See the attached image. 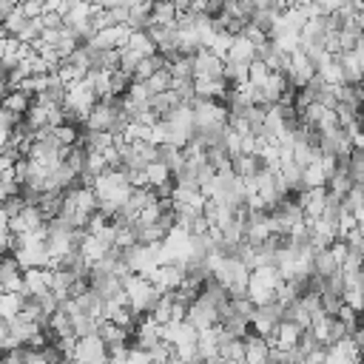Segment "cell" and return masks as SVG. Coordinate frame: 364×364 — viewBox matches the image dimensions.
<instances>
[{
	"mask_svg": "<svg viewBox=\"0 0 364 364\" xmlns=\"http://www.w3.org/2000/svg\"><path fill=\"white\" fill-rule=\"evenodd\" d=\"M97 213V196L88 185H74L63 193V202H60V219L77 230H85L88 219Z\"/></svg>",
	"mask_w": 364,
	"mask_h": 364,
	"instance_id": "1",
	"label": "cell"
},
{
	"mask_svg": "<svg viewBox=\"0 0 364 364\" xmlns=\"http://www.w3.org/2000/svg\"><path fill=\"white\" fill-rule=\"evenodd\" d=\"M122 293H125L128 310H131L136 318H139V316H148L151 307H154L156 299H159V290H156L145 276H139V273H128V276L122 279Z\"/></svg>",
	"mask_w": 364,
	"mask_h": 364,
	"instance_id": "2",
	"label": "cell"
},
{
	"mask_svg": "<svg viewBox=\"0 0 364 364\" xmlns=\"http://www.w3.org/2000/svg\"><path fill=\"white\" fill-rule=\"evenodd\" d=\"M284 279L279 276V270L273 264H262V267H253L250 270V279H247V299L253 304H267L276 299V290Z\"/></svg>",
	"mask_w": 364,
	"mask_h": 364,
	"instance_id": "3",
	"label": "cell"
},
{
	"mask_svg": "<svg viewBox=\"0 0 364 364\" xmlns=\"http://www.w3.org/2000/svg\"><path fill=\"white\" fill-rule=\"evenodd\" d=\"M191 111H193V128H196V131H222V128L228 125V105H225V102L193 97ZM196 131H193V134H196Z\"/></svg>",
	"mask_w": 364,
	"mask_h": 364,
	"instance_id": "4",
	"label": "cell"
},
{
	"mask_svg": "<svg viewBox=\"0 0 364 364\" xmlns=\"http://www.w3.org/2000/svg\"><path fill=\"white\" fill-rule=\"evenodd\" d=\"M117 117H119L117 100H97L82 125H85V131H108L111 134L114 125H117Z\"/></svg>",
	"mask_w": 364,
	"mask_h": 364,
	"instance_id": "5",
	"label": "cell"
},
{
	"mask_svg": "<svg viewBox=\"0 0 364 364\" xmlns=\"http://www.w3.org/2000/svg\"><path fill=\"white\" fill-rule=\"evenodd\" d=\"M282 318H284V307L273 299V301H267V304H256L253 318H250V327H253V333H256V336L270 338V336H273V330H276V324H279Z\"/></svg>",
	"mask_w": 364,
	"mask_h": 364,
	"instance_id": "6",
	"label": "cell"
},
{
	"mask_svg": "<svg viewBox=\"0 0 364 364\" xmlns=\"http://www.w3.org/2000/svg\"><path fill=\"white\" fill-rule=\"evenodd\" d=\"M284 77H287V82H290V88H293V91H296V88H304V85L316 77V65H313V60H310L301 48H296V51L287 57Z\"/></svg>",
	"mask_w": 364,
	"mask_h": 364,
	"instance_id": "7",
	"label": "cell"
},
{
	"mask_svg": "<svg viewBox=\"0 0 364 364\" xmlns=\"http://www.w3.org/2000/svg\"><path fill=\"white\" fill-rule=\"evenodd\" d=\"M185 321H188L196 333L213 330V327L219 324V307H213L210 301H205L202 296H196V299L188 304V310H185Z\"/></svg>",
	"mask_w": 364,
	"mask_h": 364,
	"instance_id": "8",
	"label": "cell"
},
{
	"mask_svg": "<svg viewBox=\"0 0 364 364\" xmlns=\"http://www.w3.org/2000/svg\"><path fill=\"white\" fill-rule=\"evenodd\" d=\"M68 361L74 364H91V361H108V347L105 341L94 333V336H85V338H77L74 341V350L68 355Z\"/></svg>",
	"mask_w": 364,
	"mask_h": 364,
	"instance_id": "9",
	"label": "cell"
},
{
	"mask_svg": "<svg viewBox=\"0 0 364 364\" xmlns=\"http://www.w3.org/2000/svg\"><path fill=\"white\" fill-rule=\"evenodd\" d=\"M128 37H131V28L128 26H108V28L94 31V37L85 46H91L97 51H119V48H125Z\"/></svg>",
	"mask_w": 364,
	"mask_h": 364,
	"instance_id": "10",
	"label": "cell"
},
{
	"mask_svg": "<svg viewBox=\"0 0 364 364\" xmlns=\"http://www.w3.org/2000/svg\"><path fill=\"white\" fill-rule=\"evenodd\" d=\"M310 333H313V338L321 344V347H330V344H336V341H341L344 336H347V330L341 327V321L336 318V316H318L313 324H310Z\"/></svg>",
	"mask_w": 364,
	"mask_h": 364,
	"instance_id": "11",
	"label": "cell"
},
{
	"mask_svg": "<svg viewBox=\"0 0 364 364\" xmlns=\"http://www.w3.org/2000/svg\"><path fill=\"white\" fill-rule=\"evenodd\" d=\"M222 68L225 60H219L208 48H199L193 54V80H222Z\"/></svg>",
	"mask_w": 364,
	"mask_h": 364,
	"instance_id": "12",
	"label": "cell"
},
{
	"mask_svg": "<svg viewBox=\"0 0 364 364\" xmlns=\"http://www.w3.org/2000/svg\"><path fill=\"white\" fill-rule=\"evenodd\" d=\"M131 336H134V347H139V350H151L154 344L162 341V324H156L151 316H145V318L134 321Z\"/></svg>",
	"mask_w": 364,
	"mask_h": 364,
	"instance_id": "13",
	"label": "cell"
},
{
	"mask_svg": "<svg viewBox=\"0 0 364 364\" xmlns=\"http://www.w3.org/2000/svg\"><path fill=\"white\" fill-rule=\"evenodd\" d=\"M46 225V219H43V213L37 210V205H26L17 216H11L9 219V230H11V236H23V233H31V230H40Z\"/></svg>",
	"mask_w": 364,
	"mask_h": 364,
	"instance_id": "14",
	"label": "cell"
},
{
	"mask_svg": "<svg viewBox=\"0 0 364 364\" xmlns=\"http://www.w3.org/2000/svg\"><path fill=\"white\" fill-rule=\"evenodd\" d=\"M296 202H299L304 219H318L327 205V188H304V191H299Z\"/></svg>",
	"mask_w": 364,
	"mask_h": 364,
	"instance_id": "15",
	"label": "cell"
},
{
	"mask_svg": "<svg viewBox=\"0 0 364 364\" xmlns=\"http://www.w3.org/2000/svg\"><path fill=\"white\" fill-rule=\"evenodd\" d=\"M51 290V267H31L23 270V296L34 299Z\"/></svg>",
	"mask_w": 364,
	"mask_h": 364,
	"instance_id": "16",
	"label": "cell"
},
{
	"mask_svg": "<svg viewBox=\"0 0 364 364\" xmlns=\"http://www.w3.org/2000/svg\"><path fill=\"white\" fill-rule=\"evenodd\" d=\"M0 290L23 293V267L14 262V256H0Z\"/></svg>",
	"mask_w": 364,
	"mask_h": 364,
	"instance_id": "17",
	"label": "cell"
},
{
	"mask_svg": "<svg viewBox=\"0 0 364 364\" xmlns=\"http://www.w3.org/2000/svg\"><path fill=\"white\" fill-rule=\"evenodd\" d=\"M301 327L296 324V321H287V318H282L279 324H276V330H273V336L267 338L273 347H279V350H293L296 344H299V338H301Z\"/></svg>",
	"mask_w": 364,
	"mask_h": 364,
	"instance_id": "18",
	"label": "cell"
},
{
	"mask_svg": "<svg viewBox=\"0 0 364 364\" xmlns=\"http://www.w3.org/2000/svg\"><path fill=\"white\" fill-rule=\"evenodd\" d=\"M242 341H245V361L247 364H270V341L267 338L247 333Z\"/></svg>",
	"mask_w": 364,
	"mask_h": 364,
	"instance_id": "19",
	"label": "cell"
},
{
	"mask_svg": "<svg viewBox=\"0 0 364 364\" xmlns=\"http://www.w3.org/2000/svg\"><path fill=\"white\" fill-rule=\"evenodd\" d=\"M230 171L239 176V179H253L256 173H262L264 171V162H262V156L259 154H239V156H233L230 159Z\"/></svg>",
	"mask_w": 364,
	"mask_h": 364,
	"instance_id": "20",
	"label": "cell"
},
{
	"mask_svg": "<svg viewBox=\"0 0 364 364\" xmlns=\"http://www.w3.org/2000/svg\"><path fill=\"white\" fill-rule=\"evenodd\" d=\"M151 26L176 28V6H173V0H151Z\"/></svg>",
	"mask_w": 364,
	"mask_h": 364,
	"instance_id": "21",
	"label": "cell"
},
{
	"mask_svg": "<svg viewBox=\"0 0 364 364\" xmlns=\"http://www.w3.org/2000/svg\"><path fill=\"white\" fill-rule=\"evenodd\" d=\"M97 336L105 341L108 350H114V347H125V344L131 341V330H128V327H119V324H114V321H100Z\"/></svg>",
	"mask_w": 364,
	"mask_h": 364,
	"instance_id": "22",
	"label": "cell"
},
{
	"mask_svg": "<svg viewBox=\"0 0 364 364\" xmlns=\"http://www.w3.org/2000/svg\"><path fill=\"white\" fill-rule=\"evenodd\" d=\"M0 105H3L14 119H20V117H26V111H28V105H31V97H28L26 91H20V88H11V91H6V94L0 97Z\"/></svg>",
	"mask_w": 364,
	"mask_h": 364,
	"instance_id": "23",
	"label": "cell"
},
{
	"mask_svg": "<svg viewBox=\"0 0 364 364\" xmlns=\"http://www.w3.org/2000/svg\"><path fill=\"white\" fill-rule=\"evenodd\" d=\"M225 60H233V63H245V65H250V63L256 60V46H253L247 37L236 34V37L230 40V48H228V57H225Z\"/></svg>",
	"mask_w": 364,
	"mask_h": 364,
	"instance_id": "24",
	"label": "cell"
},
{
	"mask_svg": "<svg viewBox=\"0 0 364 364\" xmlns=\"http://www.w3.org/2000/svg\"><path fill=\"white\" fill-rule=\"evenodd\" d=\"M108 250H111V247H108L105 242H100L97 236H91V233H85V236H82V242H80V256H82V262H85L88 267H91V264H97Z\"/></svg>",
	"mask_w": 364,
	"mask_h": 364,
	"instance_id": "25",
	"label": "cell"
},
{
	"mask_svg": "<svg viewBox=\"0 0 364 364\" xmlns=\"http://www.w3.org/2000/svg\"><path fill=\"white\" fill-rule=\"evenodd\" d=\"M142 171H145V182H148V188H151V191L162 188L165 182H173V173H171V168H168V165H162L159 159L148 162Z\"/></svg>",
	"mask_w": 364,
	"mask_h": 364,
	"instance_id": "26",
	"label": "cell"
},
{
	"mask_svg": "<svg viewBox=\"0 0 364 364\" xmlns=\"http://www.w3.org/2000/svg\"><path fill=\"white\" fill-rule=\"evenodd\" d=\"M336 270H338V264H336L330 247L313 250V276H316V279H327V276H333Z\"/></svg>",
	"mask_w": 364,
	"mask_h": 364,
	"instance_id": "27",
	"label": "cell"
},
{
	"mask_svg": "<svg viewBox=\"0 0 364 364\" xmlns=\"http://www.w3.org/2000/svg\"><path fill=\"white\" fill-rule=\"evenodd\" d=\"M94 11H97V6L94 3H85V0H77L74 6H71V11L63 17V26L68 28V26H82V23H91V17H94Z\"/></svg>",
	"mask_w": 364,
	"mask_h": 364,
	"instance_id": "28",
	"label": "cell"
},
{
	"mask_svg": "<svg viewBox=\"0 0 364 364\" xmlns=\"http://www.w3.org/2000/svg\"><path fill=\"white\" fill-rule=\"evenodd\" d=\"M219 358H225L228 364L245 361V341H242V338H228V336H222V341H219Z\"/></svg>",
	"mask_w": 364,
	"mask_h": 364,
	"instance_id": "29",
	"label": "cell"
},
{
	"mask_svg": "<svg viewBox=\"0 0 364 364\" xmlns=\"http://www.w3.org/2000/svg\"><path fill=\"white\" fill-rule=\"evenodd\" d=\"M156 159H159L162 165H168V168H171V173H176V171L185 165V159H182V148L168 145V142L156 145Z\"/></svg>",
	"mask_w": 364,
	"mask_h": 364,
	"instance_id": "30",
	"label": "cell"
},
{
	"mask_svg": "<svg viewBox=\"0 0 364 364\" xmlns=\"http://www.w3.org/2000/svg\"><path fill=\"white\" fill-rule=\"evenodd\" d=\"M20 310H23V293H3L0 290V318L11 321L20 316Z\"/></svg>",
	"mask_w": 364,
	"mask_h": 364,
	"instance_id": "31",
	"label": "cell"
},
{
	"mask_svg": "<svg viewBox=\"0 0 364 364\" xmlns=\"http://www.w3.org/2000/svg\"><path fill=\"white\" fill-rule=\"evenodd\" d=\"M145 91H148V97H156V94H162V91H168L171 88V71H168V65H162L159 71H154L145 82Z\"/></svg>",
	"mask_w": 364,
	"mask_h": 364,
	"instance_id": "32",
	"label": "cell"
},
{
	"mask_svg": "<svg viewBox=\"0 0 364 364\" xmlns=\"http://www.w3.org/2000/svg\"><path fill=\"white\" fill-rule=\"evenodd\" d=\"M131 51H136L139 57H151V54H156V46H154V40L148 37V31H131V37H128V43H125Z\"/></svg>",
	"mask_w": 364,
	"mask_h": 364,
	"instance_id": "33",
	"label": "cell"
},
{
	"mask_svg": "<svg viewBox=\"0 0 364 364\" xmlns=\"http://www.w3.org/2000/svg\"><path fill=\"white\" fill-rule=\"evenodd\" d=\"M162 65H165V60H162L159 54H151V57H145V60H139V65L134 68V74H131V80H134V82H145V80H148V77H151L154 71H159Z\"/></svg>",
	"mask_w": 364,
	"mask_h": 364,
	"instance_id": "34",
	"label": "cell"
},
{
	"mask_svg": "<svg viewBox=\"0 0 364 364\" xmlns=\"http://www.w3.org/2000/svg\"><path fill=\"white\" fill-rule=\"evenodd\" d=\"M301 185H304V188H324V185H327V173L321 171L318 159L301 168Z\"/></svg>",
	"mask_w": 364,
	"mask_h": 364,
	"instance_id": "35",
	"label": "cell"
},
{
	"mask_svg": "<svg viewBox=\"0 0 364 364\" xmlns=\"http://www.w3.org/2000/svg\"><path fill=\"white\" fill-rule=\"evenodd\" d=\"M347 176L353 179V185L364 182V151H353L347 156Z\"/></svg>",
	"mask_w": 364,
	"mask_h": 364,
	"instance_id": "36",
	"label": "cell"
},
{
	"mask_svg": "<svg viewBox=\"0 0 364 364\" xmlns=\"http://www.w3.org/2000/svg\"><path fill=\"white\" fill-rule=\"evenodd\" d=\"M26 26V17H23V11H20V6H14L6 17H3V28H6V34L9 37H17V31Z\"/></svg>",
	"mask_w": 364,
	"mask_h": 364,
	"instance_id": "37",
	"label": "cell"
},
{
	"mask_svg": "<svg viewBox=\"0 0 364 364\" xmlns=\"http://www.w3.org/2000/svg\"><path fill=\"white\" fill-rule=\"evenodd\" d=\"M20 11H23L26 20H37V17L46 14V0H23L20 3Z\"/></svg>",
	"mask_w": 364,
	"mask_h": 364,
	"instance_id": "38",
	"label": "cell"
},
{
	"mask_svg": "<svg viewBox=\"0 0 364 364\" xmlns=\"http://www.w3.org/2000/svg\"><path fill=\"white\" fill-rule=\"evenodd\" d=\"M318 296H321V310L327 316H336L341 307V296H336V293H318Z\"/></svg>",
	"mask_w": 364,
	"mask_h": 364,
	"instance_id": "39",
	"label": "cell"
},
{
	"mask_svg": "<svg viewBox=\"0 0 364 364\" xmlns=\"http://www.w3.org/2000/svg\"><path fill=\"white\" fill-rule=\"evenodd\" d=\"M321 14H336L338 11V6H341V0H310Z\"/></svg>",
	"mask_w": 364,
	"mask_h": 364,
	"instance_id": "40",
	"label": "cell"
},
{
	"mask_svg": "<svg viewBox=\"0 0 364 364\" xmlns=\"http://www.w3.org/2000/svg\"><path fill=\"white\" fill-rule=\"evenodd\" d=\"M40 23H43V28H63V17L54 14V11H46V14L40 17Z\"/></svg>",
	"mask_w": 364,
	"mask_h": 364,
	"instance_id": "41",
	"label": "cell"
},
{
	"mask_svg": "<svg viewBox=\"0 0 364 364\" xmlns=\"http://www.w3.org/2000/svg\"><path fill=\"white\" fill-rule=\"evenodd\" d=\"M3 350H14V347H11V341H9V321L0 318V353H3Z\"/></svg>",
	"mask_w": 364,
	"mask_h": 364,
	"instance_id": "42",
	"label": "cell"
},
{
	"mask_svg": "<svg viewBox=\"0 0 364 364\" xmlns=\"http://www.w3.org/2000/svg\"><path fill=\"white\" fill-rule=\"evenodd\" d=\"M14 125H17V119H14V117H11V114H9V111H6L3 105H0V128H6V131H11Z\"/></svg>",
	"mask_w": 364,
	"mask_h": 364,
	"instance_id": "43",
	"label": "cell"
},
{
	"mask_svg": "<svg viewBox=\"0 0 364 364\" xmlns=\"http://www.w3.org/2000/svg\"><path fill=\"white\" fill-rule=\"evenodd\" d=\"M165 364H188V361H182V358H179V355H176V353H171V358H168V361H165Z\"/></svg>",
	"mask_w": 364,
	"mask_h": 364,
	"instance_id": "44",
	"label": "cell"
},
{
	"mask_svg": "<svg viewBox=\"0 0 364 364\" xmlns=\"http://www.w3.org/2000/svg\"><path fill=\"white\" fill-rule=\"evenodd\" d=\"M202 364H228V361H225V358H219V355H213V358H205Z\"/></svg>",
	"mask_w": 364,
	"mask_h": 364,
	"instance_id": "45",
	"label": "cell"
},
{
	"mask_svg": "<svg viewBox=\"0 0 364 364\" xmlns=\"http://www.w3.org/2000/svg\"><path fill=\"white\" fill-rule=\"evenodd\" d=\"M358 327H361V330H364V310H361V313H358Z\"/></svg>",
	"mask_w": 364,
	"mask_h": 364,
	"instance_id": "46",
	"label": "cell"
},
{
	"mask_svg": "<svg viewBox=\"0 0 364 364\" xmlns=\"http://www.w3.org/2000/svg\"><path fill=\"white\" fill-rule=\"evenodd\" d=\"M9 34H6V28H3V23H0V40H6Z\"/></svg>",
	"mask_w": 364,
	"mask_h": 364,
	"instance_id": "47",
	"label": "cell"
},
{
	"mask_svg": "<svg viewBox=\"0 0 364 364\" xmlns=\"http://www.w3.org/2000/svg\"><path fill=\"white\" fill-rule=\"evenodd\" d=\"M128 3H131V6H134V3H148V0H128Z\"/></svg>",
	"mask_w": 364,
	"mask_h": 364,
	"instance_id": "48",
	"label": "cell"
},
{
	"mask_svg": "<svg viewBox=\"0 0 364 364\" xmlns=\"http://www.w3.org/2000/svg\"><path fill=\"white\" fill-rule=\"evenodd\" d=\"M361 270H364V250H361Z\"/></svg>",
	"mask_w": 364,
	"mask_h": 364,
	"instance_id": "49",
	"label": "cell"
},
{
	"mask_svg": "<svg viewBox=\"0 0 364 364\" xmlns=\"http://www.w3.org/2000/svg\"><path fill=\"white\" fill-rule=\"evenodd\" d=\"M11 3H14V6H20V3H23V0H11Z\"/></svg>",
	"mask_w": 364,
	"mask_h": 364,
	"instance_id": "50",
	"label": "cell"
},
{
	"mask_svg": "<svg viewBox=\"0 0 364 364\" xmlns=\"http://www.w3.org/2000/svg\"><path fill=\"white\" fill-rule=\"evenodd\" d=\"M85 3H97V0H85Z\"/></svg>",
	"mask_w": 364,
	"mask_h": 364,
	"instance_id": "51",
	"label": "cell"
},
{
	"mask_svg": "<svg viewBox=\"0 0 364 364\" xmlns=\"http://www.w3.org/2000/svg\"><path fill=\"white\" fill-rule=\"evenodd\" d=\"M361 185H364V182H361Z\"/></svg>",
	"mask_w": 364,
	"mask_h": 364,
	"instance_id": "52",
	"label": "cell"
}]
</instances>
